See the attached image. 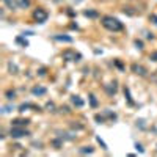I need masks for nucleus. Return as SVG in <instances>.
Instances as JSON below:
<instances>
[{"instance_id":"1","label":"nucleus","mask_w":157,"mask_h":157,"mask_svg":"<svg viewBox=\"0 0 157 157\" xmlns=\"http://www.w3.org/2000/svg\"><path fill=\"white\" fill-rule=\"evenodd\" d=\"M101 22H102V25L110 31H121L124 29L123 22L119 19H116V17H113V16H104L102 19H101Z\"/></svg>"},{"instance_id":"2","label":"nucleus","mask_w":157,"mask_h":157,"mask_svg":"<svg viewBox=\"0 0 157 157\" xmlns=\"http://www.w3.org/2000/svg\"><path fill=\"white\" fill-rule=\"evenodd\" d=\"M47 17H49V14L44 8H36L33 11V19L38 22V24H44V22L47 21Z\"/></svg>"},{"instance_id":"3","label":"nucleus","mask_w":157,"mask_h":157,"mask_svg":"<svg viewBox=\"0 0 157 157\" xmlns=\"http://www.w3.org/2000/svg\"><path fill=\"white\" fill-rule=\"evenodd\" d=\"M63 60H66V61H78V60L82 58V55L80 54H77L76 50H72V49H66V50H63Z\"/></svg>"},{"instance_id":"4","label":"nucleus","mask_w":157,"mask_h":157,"mask_svg":"<svg viewBox=\"0 0 157 157\" xmlns=\"http://www.w3.org/2000/svg\"><path fill=\"white\" fill-rule=\"evenodd\" d=\"M10 135L13 138H22V137H27L30 135V132L27 131L25 127H19V126H13L11 131H10Z\"/></svg>"},{"instance_id":"5","label":"nucleus","mask_w":157,"mask_h":157,"mask_svg":"<svg viewBox=\"0 0 157 157\" xmlns=\"http://www.w3.org/2000/svg\"><path fill=\"white\" fill-rule=\"evenodd\" d=\"M29 123H30V119H24V118H16V119H13L11 124L13 126H19V127H25V126H29Z\"/></svg>"},{"instance_id":"6","label":"nucleus","mask_w":157,"mask_h":157,"mask_svg":"<svg viewBox=\"0 0 157 157\" xmlns=\"http://www.w3.org/2000/svg\"><path fill=\"white\" fill-rule=\"evenodd\" d=\"M54 39L60 41V43H72L74 41L71 36H66V35H54Z\"/></svg>"},{"instance_id":"7","label":"nucleus","mask_w":157,"mask_h":157,"mask_svg":"<svg viewBox=\"0 0 157 157\" xmlns=\"http://www.w3.org/2000/svg\"><path fill=\"white\" fill-rule=\"evenodd\" d=\"M132 71L135 72V74H138V76H146V72H148L145 68L140 66V64H137V63H135V64H132Z\"/></svg>"},{"instance_id":"8","label":"nucleus","mask_w":157,"mask_h":157,"mask_svg":"<svg viewBox=\"0 0 157 157\" xmlns=\"http://www.w3.org/2000/svg\"><path fill=\"white\" fill-rule=\"evenodd\" d=\"M31 93L35 96H44L47 93V90H46L44 86H33V88H31Z\"/></svg>"},{"instance_id":"9","label":"nucleus","mask_w":157,"mask_h":157,"mask_svg":"<svg viewBox=\"0 0 157 157\" xmlns=\"http://www.w3.org/2000/svg\"><path fill=\"white\" fill-rule=\"evenodd\" d=\"M27 108H33V110H41L38 105H35V104H30V102H25V104H22L19 105V112H25Z\"/></svg>"},{"instance_id":"10","label":"nucleus","mask_w":157,"mask_h":157,"mask_svg":"<svg viewBox=\"0 0 157 157\" xmlns=\"http://www.w3.org/2000/svg\"><path fill=\"white\" fill-rule=\"evenodd\" d=\"M3 3L8 6V10H11V11H14L19 8V5H17V2H14V0H3Z\"/></svg>"},{"instance_id":"11","label":"nucleus","mask_w":157,"mask_h":157,"mask_svg":"<svg viewBox=\"0 0 157 157\" xmlns=\"http://www.w3.org/2000/svg\"><path fill=\"white\" fill-rule=\"evenodd\" d=\"M104 88H105V91L108 93V96H113L115 93H116V82H113L112 85H105Z\"/></svg>"},{"instance_id":"12","label":"nucleus","mask_w":157,"mask_h":157,"mask_svg":"<svg viewBox=\"0 0 157 157\" xmlns=\"http://www.w3.org/2000/svg\"><path fill=\"white\" fill-rule=\"evenodd\" d=\"M71 102L76 105V107H83V101L80 99V96H71Z\"/></svg>"},{"instance_id":"13","label":"nucleus","mask_w":157,"mask_h":157,"mask_svg":"<svg viewBox=\"0 0 157 157\" xmlns=\"http://www.w3.org/2000/svg\"><path fill=\"white\" fill-rule=\"evenodd\" d=\"M78 152H80V154H93V152H94V148L83 146V148H80V149H78Z\"/></svg>"},{"instance_id":"14","label":"nucleus","mask_w":157,"mask_h":157,"mask_svg":"<svg viewBox=\"0 0 157 157\" xmlns=\"http://www.w3.org/2000/svg\"><path fill=\"white\" fill-rule=\"evenodd\" d=\"M83 14H85L86 17H91V19H94V17H99V13H98V11H93V10H86Z\"/></svg>"},{"instance_id":"15","label":"nucleus","mask_w":157,"mask_h":157,"mask_svg":"<svg viewBox=\"0 0 157 157\" xmlns=\"http://www.w3.org/2000/svg\"><path fill=\"white\" fill-rule=\"evenodd\" d=\"M52 145L55 146V149H60V148H61V145H63V138H61V137L55 138V140L52 141Z\"/></svg>"},{"instance_id":"16","label":"nucleus","mask_w":157,"mask_h":157,"mask_svg":"<svg viewBox=\"0 0 157 157\" xmlns=\"http://www.w3.org/2000/svg\"><path fill=\"white\" fill-rule=\"evenodd\" d=\"M5 98H6L8 101H13V99L16 98V91H14V90H8L6 93H5Z\"/></svg>"},{"instance_id":"17","label":"nucleus","mask_w":157,"mask_h":157,"mask_svg":"<svg viewBox=\"0 0 157 157\" xmlns=\"http://www.w3.org/2000/svg\"><path fill=\"white\" fill-rule=\"evenodd\" d=\"M17 5H19V8H29L30 2L29 0H17Z\"/></svg>"},{"instance_id":"18","label":"nucleus","mask_w":157,"mask_h":157,"mask_svg":"<svg viewBox=\"0 0 157 157\" xmlns=\"http://www.w3.org/2000/svg\"><path fill=\"white\" fill-rule=\"evenodd\" d=\"M90 104H91V107H98V99H96V96L94 94H90Z\"/></svg>"},{"instance_id":"19","label":"nucleus","mask_w":157,"mask_h":157,"mask_svg":"<svg viewBox=\"0 0 157 157\" xmlns=\"http://www.w3.org/2000/svg\"><path fill=\"white\" fill-rule=\"evenodd\" d=\"M124 96H126V99L129 101V104H133V101H132V98H131V91H129L127 86L124 88Z\"/></svg>"},{"instance_id":"20","label":"nucleus","mask_w":157,"mask_h":157,"mask_svg":"<svg viewBox=\"0 0 157 157\" xmlns=\"http://www.w3.org/2000/svg\"><path fill=\"white\" fill-rule=\"evenodd\" d=\"M16 43L22 44V46H24V47H27V46H29V43H27V39H24V38H22V36H17V38H16Z\"/></svg>"},{"instance_id":"21","label":"nucleus","mask_w":157,"mask_h":157,"mask_svg":"<svg viewBox=\"0 0 157 157\" xmlns=\"http://www.w3.org/2000/svg\"><path fill=\"white\" fill-rule=\"evenodd\" d=\"M11 110H14V107H11V105H6V107L2 108V112H3V113H10Z\"/></svg>"},{"instance_id":"22","label":"nucleus","mask_w":157,"mask_h":157,"mask_svg":"<svg viewBox=\"0 0 157 157\" xmlns=\"http://www.w3.org/2000/svg\"><path fill=\"white\" fill-rule=\"evenodd\" d=\"M46 108H47L49 112H52V110L55 108V104L54 102H47V104H46Z\"/></svg>"},{"instance_id":"23","label":"nucleus","mask_w":157,"mask_h":157,"mask_svg":"<svg viewBox=\"0 0 157 157\" xmlns=\"http://www.w3.org/2000/svg\"><path fill=\"white\" fill-rule=\"evenodd\" d=\"M8 68H10V71H11L13 74H16V72H17V68H16L13 63H10V64H8Z\"/></svg>"},{"instance_id":"24","label":"nucleus","mask_w":157,"mask_h":157,"mask_svg":"<svg viewBox=\"0 0 157 157\" xmlns=\"http://www.w3.org/2000/svg\"><path fill=\"white\" fill-rule=\"evenodd\" d=\"M149 21H151L154 25H157V16H156V14H151V16H149Z\"/></svg>"},{"instance_id":"25","label":"nucleus","mask_w":157,"mask_h":157,"mask_svg":"<svg viewBox=\"0 0 157 157\" xmlns=\"http://www.w3.org/2000/svg\"><path fill=\"white\" fill-rule=\"evenodd\" d=\"M96 140H98V143H99V145L104 148V149H107V145H105V143H104L102 140H101V137H96Z\"/></svg>"},{"instance_id":"26","label":"nucleus","mask_w":157,"mask_h":157,"mask_svg":"<svg viewBox=\"0 0 157 157\" xmlns=\"http://www.w3.org/2000/svg\"><path fill=\"white\" fill-rule=\"evenodd\" d=\"M94 119H96V121H98L99 124H102V123H104V116H101V115H96Z\"/></svg>"},{"instance_id":"27","label":"nucleus","mask_w":157,"mask_h":157,"mask_svg":"<svg viewBox=\"0 0 157 157\" xmlns=\"http://www.w3.org/2000/svg\"><path fill=\"white\" fill-rule=\"evenodd\" d=\"M149 60H152V61H157V52H152L149 55Z\"/></svg>"},{"instance_id":"28","label":"nucleus","mask_w":157,"mask_h":157,"mask_svg":"<svg viewBox=\"0 0 157 157\" xmlns=\"http://www.w3.org/2000/svg\"><path fill=\"white\" fill-rule=\"evenodd\" d=\"M135 148H137V151H138V152H141V154L145 152V149H143V146H141V145H138V143H135Z\"/></svg>"},{"instance_id":"29","label":"nucleus","mask_w":157,"mask_h":157,"mask_svg":"<svg viewBox=\"0 0 157 157\" xmlns=\"http://www.w3.org/2000/svg\"><path fill=\"white\" fill-rule=\"evenodd\" d=\"M135 46H137V49H143V43L138 39H135Z\"/></svg>"},{"instance_id":"30","label":"nucleus","mask_w":157,"mask_h":157,"mask_svg":"<svg viewBox=\"0 0 157 157\" xmlns=\"http://www.w3.org/2000/svg\"><path fill=\"white\" fill-rule=\"evenodd\" d=\"M46 72H47V69H46V68H41L39 71H38V74H39V76H46Z\"/></svg>"},{"instance_id":"31","label":"nucleus","mask_w":157,"mask_h":157,"mask_svg":"<svg viewBox=\"0 0 157 157\" xmlns=\"http://www.w3.org/2000/svg\"><path fill=\"white\" fill-rule=\"evenodd\" d=\"M61 110H63L64 113H69V112H71V110H69V107H66V105H64V107H61Z\"/></svg>"},{"instance_id":"32","label":"nucleus","mask_w":157,"mask_h":157,"mask_svg":"<svg viewBox=\"0 0 157 157\" xmlns=\"http://www.w3.org/2000/svg\"><path fill=\"white\" fill-rule=\"evenodd\" d=\"M146 38H148V39H152L154 36H152V33H146Z\"/></svg>"}]
</instances>
